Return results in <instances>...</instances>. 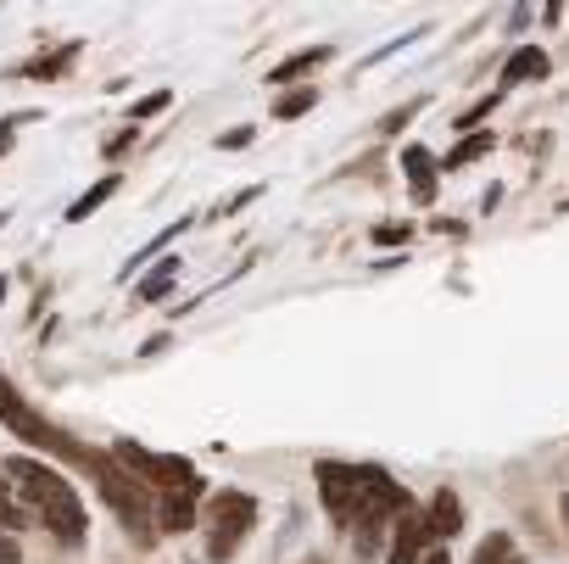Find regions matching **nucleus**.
I'll use <instances>...</instances> for the list:
<instances>
[{"mask_svg": "<svg viewBox=\"0 0 569 564\" xmlns=\"http://www.w3.org/2000/svg\"><path fill=\"white\" fill-rule=\"evenodd\" d=\"M7 481H12V497L23 503V514L34 525H46L62 547H84L90 536V514H84V497L73 492V481L46 464V458H29V453H12L7 458Z\"/></svg>", "mask_w": 569, "mask_h": 564, "instance_id": "nucleus-1", "label": "nucleus"}, {"mask_svg": "<svg viewBox=\"0 0 569 564\" xmlns=\"http://www.w3.org/2000/svg\"><path fill=\"white\" fill-rule=\"evenodd\" d=\"M0 425H7V436H18L23 447H34V453H51V458H62V464H73V469H84V475H96V464H101V447H90V442H79V436H68L62 425H51L7 375H0Z\"/></svg>", "mask_w": 569, "mask_h": 564, "instance_id": "nucleus-2", "label": "nucleus"}, {"mask_svg": "<svg viewBox=\"0 0 569 564\" xmlns=\"http://www.w3.org/2000/svg\"><path fill=\"white\" fill-rule=\"evenodd\" d=\"M251 525H257V497H251V492H240V486H223V492H212V497H207V508H201L207 558H212V564H229V558L246 547Z\"/></svg>", "mask_w": 569, "mask_h": 564, "instance_id": "nucleus-3", "label": "nucleus"}, {"mask_svg": "<svg viewBox=\"0 0 569 564\" xmlns=\"http://www.w3.org/2000/svg\"><path fill=\"white\" fill-rule=\"evenodd\" d=\"M112 458H118L146 492H157V497H162V492H179V486H190V481H201L184 453H157V447H140V442H112Z\"/></svg>", "mask_w": 569, "mask_h": 564, "instance_id": "nucleus-4", "label": "nucleus"}, {"mask_svg": "<svg viewBox=\"0 0 569 564\" xmlns=\"http://www.w3.org/2000/svg\"><path fill=\"white\" fill-rule=\"evenodd\" d=\"M313 481H319V503H325V514H330L341 531H352V525H358V503H363L358 464H347V458H319Z\"/></svg>", "mask_w": 569, "mask_h": 564, "instance_id": "nucleus-5", "label": "nucleus"}, {"mask_svg": "<svg viewBox=\"0 0 569 564\" xmlns=\"http://www.w3.org/2000/svg\"><path fill=\"white\" fill-rule=\"evenodd\" d=\"M430 542H436V536H430V520H425V508L413 503V508H402L397 525H391L386 564H425V547H430Z\"/></svg>", "mask_w": 569, "mask_h": 564, "instance_id": "nucleus-6", "label": "nucleus"}, {"mask_svg": "<svg viewBox=\"0 0 569 564\" xmlns=\"http://www.w3.org/2000/svg\"><path fill=\"white\" fill-rule=\"evenodd\" d=\"M201 497H207V481H190L179 492H162L157 497V531H196L201 525Z\"/></svg>", "mask_w": 569, "mask_h": 564, "instance_id": "nucleus-7", "label": "nucleus"}, {"mask_svg": "<svg viewBox=\"0 0 569 564\" xmlns=\"http://www.w3.org/2000/svg\"><path fill=\"white\" fill-rule=\"evenodd\" d=\"M436 174H441V162H436L425 146H408V151H402V179H408V190H413V201H419V207H430V201H436V190H441V179H436Z\"/></svg>", "mask_w": 569, "mask_h": 564, "instance_id": "nucleus-8", "label": "nucleus"}, {"mask_svg": "<svg viewBox=\"0 0 569 564\" xmlns=\"http://www.w3.org/2000/svg\"><path fill=\"white\" fill-rule=\"evenodd\" d=\"M425 520H430V536H436V542H452V536L463 531V503H458V492L441 486V492L425 503Z\"/></svg>", "mask_w": 569, "mask_h": 564, "instance_id": "nucleus-9", "label": "nucleus"}, {"mask_svg": "<svg viewBox=\"0 0 569 564\" xmlns=\"http://www.w3.org/2000/svg\"><path fill=\"white\" fill-rule=\"evenodd\" d=\"M547 73H552V62H547L541 46H519V51H508V62H502V85H536V79H547Z\"/></svg>", "mask_w": 569, "mask_h": 564, "instance_id": "nucleus-10", "label": "nucleus"}, {"mask_svg": "<svg viewBox=\"0 0 569 564\" xmlns=\"http://www.w3.org/2000/svg\"><path fill=\"white\" fill-rule=\"evenodd\" d=\"M79 51H84L79 40H68V46H57V51H40L34 62L18 68V79H68V68L79 62Z\"/></svg>", "mask_w": 569, "mask_h": 564, "instance_id": "nucleus-11", "label": "nucleus"}, {"mask_svg": "<svg viewBox=\"0 0 569 564\" xmlns=\"http://www.w3.org/2000/svg\"><path fill=\"white\" fill-rule=\"evenodd\" d=\"M325 62H330V46H308V51H297V57H284V62H273L268 85H297L302 73H319Z\"/></svg>", "mask_w": 569, "mask_h": 564, "instance_id": "nucleus-12", "label": "nucleus"}, {"mask_svg": "<svg viewBox=\"0 0 569 564\" xmlns=\"http://www.w3.org/2000/svg\"><path fill=\"white\" fill-rule=\"evenodd\" d=\"M491 146H497V135H491V129H475V135H463V140H458V146H452V151L441 157V174H458V168L480 162V157H486Z\"/></svg>", "mask_w": 569, "mask_h": 564, "instance_id": "nucleus-13", "label": "nucleus"}, {"mask_svg": "<svg viewBox=\"0 0 569 564\" xmlns=\"http://www.w3.org/2000/svg\"><path fill=\"white\" fill-rule=\"evenodd\" d=\"M118 185H123V174H107V179H96V185H90V190H84V196H79V201H73L62 218H68V224H84V218H96V207H107V201L118 196Z\"/></svg>", "mask_w": 569, "mask_h": 564, "instance_id": "nucleus-14", "label": "nucleus"}, {"mask_svg": "<svg viewBox=\"0 0 569 564\" xmlns=\"http://www.w3.org/2000/svg\"><path fill=\"white\" fill-rule=\"evenodd\" d=\"M173 274H179V257H162L140 286H134V308H151V303H162L168 297V286H173Z\"/></svg>", "mask_w": 569, "mask_h": 564, "instance_id": "nucleus-15", "label": "nucleus"}, {"mask_svg": "<svg viewBox=\"0 0 569 564\" xmlns=\"http://www.w3.org/2000/svg\"><path fill=\"white\" fill-rule=\"evenodd\" d=\"M184 229H190V218H173L168 229H157V235H151V240H146V246H140V251H134L129 263H123V279H134V274H140V268H146V263H151V257H157L162 246H173V240H179Z\"/></svg>", "mask_w": 569, "mask_h": 564, "instance_id": "nucleus-16", "label": "nucleus"}, {"mask_svg": "<svg viewBox=\"0 0 569 564\" xmlns=\"http://www.w3.org/2000/svg\"><path fill=\"white\" fill-rule=\"evenodd\" d=\"M469 564H525V553H519V542L508 531H491V536H480V547H475Z\"/></svg>", "mask_w": 569, "mask_h": 564, "instance_id": "nucleus-17", "label": "nucleus"}, {"mask_svg": "<svg viewBox=\"0 0 569 564\" xmlns=\"http://www.w3.org/2000/svg\"><path fill=\"white\" fill-rule=\"evenodd\" d=\"M319 107V85H297V90H284L279 101H273V118L284 123V118H302V112H313Z\"/></svg>", "mask_w": 569, "mask_h": 564, "instance_id": "nucleus-18", "label": "nucleus"}, {"mask_svg": "<svg viewBox=\"0 0 569 564\" xmlns=\"http://www.w3.org/2000/svg\"><path fill=\"white\" fill-rule=\"evenodd\" d=\"M0 525H7V531H23V525H34V520L23 514V503L12 497V481H7V469H0Z\"/></svg>", "mask_w": 569, "mask_h": 564, "instance_id": "nucleus-19", "label": "nucleus"}, {"mask_svg": "<svg viewBox=\"0 0 569 564\" xmlns=\"http://www.w3.org/2000/svg\"><path fill=\"white\" fill-rule=\"evenodd\" d=\"M497 101H502V90H497V96H480L463 118H452V129H458V135H475V129H480V118H491V112H497Z\"/></svg>", "mask_w": 569, "mask_h": 564, "instance_id": "nucleus-20", "label": "nucleus"}, {"mask_svg": "<svg viewBox=\"0 0 569 564\" xmlns=\"http://www.w3.org/2000/svg\"><path fill=\"white\" fill-rule=\"evenodd\" d=\"M168 107H173V96H168V90H157V96H146V101H134V107H129V123L140 129L146 118H157V112H168Z\"/></svg>", "mask_w": 569, "mask_h": 564, "instance_id": "nucleus-21", "label": "nucleus"}, {"mask_svg": "<svg viewBox=\"0 0 569 564\" xmlns=\"http://www.w3.org/2000/svg\"><path fill=\"white\" fill-rule=\"evenodd\" d=\"M413 235V224H380L375 229V246H397V240H408Z\"/></svg>", "mask_w": 569, "mask_h": 564, "instance_id": "nucleus-22", "label": "nucleus"}, {"mask_svg": "<svg viewBox=\"0 0 569 564\" xmlns=\"http://www.w3.org/2000/svg\"><path fill=\"white\" fill-rule=\"evenodd\" d=\"M0 564H23V547H18V536L0 525Z\"/></svg>", "mask_w": 569, "mask_h": 564, "instance_id": "nucleus-23", "label": "nucleus"}, {"mask_svg": "<svg viewBox=\"0 0 569 564\" xmlns=\"http://www.w3.org/2000/svg\"><path fill=\"white\" fill-rule=\"evenodd\" d=\"M419 107H425V101H408V107H397V112H391V118H386L380 129H386V135H397V129H402V123H408V118H413Z\"/></svg>", "mask_w": 569, "mask_h": 564, "instance_id": "nucleus-24", "label": "nucleus"}, {"mask_svg": "<svg viewBox=\"0 0 569 564\" xmlns=\"http://www.w3.org/2000/svg\"><path fill=\"white\" fill-rule=\"evenodd\" d=\"M134 140H140V129H134V123H129V129H123V135H118V140H107V157H123V151H129V146H134Z\"/></svg>", "mask_w": 569, "mask_h": 564, "instance_id": "nucleus-25", "label": "nucleus"}, {"mask_svg": "<svg viewBox=\"0 0 569 564\" xmlns=\"http://www.w3.org/2000/svg\"><path fill=\"white\" fill-rule=\"evenodd\" d=\"M218 146H223V151H240V146H251V129H234V135H218Z\"/></svg>", "mask_w": 569, "mask_h": 564, "instance_id": "nucleus-26", "label": "nucleus"}, {"mask_svg": "<svg viewBox=\"0 0 569 564\" xmlns=\"http://www.w3.org/2000/svg\"><path fill=\"white\" fill-rule=\"evenodd\" d=\"M12 151V118H0V157Z\"/></svg>", "mask_w": 569, "mask_h": 564, "instance_id": "nucleus-27", "label": "nucleus"}, {"mask_svg": "<svg viewBox=\"0 0 569 564\" xmlns=\"http://www.w3.org/2000/svg\"><path fill=\"white\" fill-rule=\"evenodd\" d=\"M425 564H452V553H441V547H436V553H425Z\"/></svg>", "mask_w": 569, "mask_h": 564, "instance_id": "nucleus-28", "label": "nucleus"}, {"mask_svg": "<svg viewBox=\"0 0 569 564\" xmlns=\"http://www.w3.org/2000/svg\"><path fill=\"white\" fill-rule=\"evenodd\" d=\"M7 291H12V279H7V274H0V303H7Z\"/></svg>", "mask_w": 569, "mask_h": 564, "instance_id": "nucleus-29", "label": "nucleus"}, {"mask_svg": "<svg viewBox=\"0 0 569 564\" xmlns=\"http://www.w3.org/2000/svg\"><path fill=\"white\" fill-rule=\"evenodd\" d=\"M558 508H563V525H569V492H563V497H558Z\"/></svg>", "mask_w": 569, "mask_h": 564, "instance_id": "nucleus-30", "label": "nucleus"}, {"mask_svg": "<svg viewBox=\"0 0 569 564\" xmlns=\"http://www.w3.org/2000/svg\"><path fill=\"white\" fill-rule=\"evenodd\" d=\"M7 218H12V212H0V229H7Z\"/></svg>", "mask_w": 569, "mask_h": 564, "instance_id": "nucleus-31", "label": "nucleus"}]
</instances>
